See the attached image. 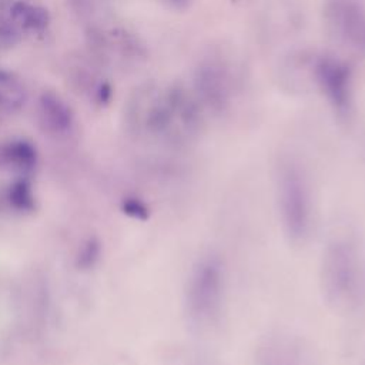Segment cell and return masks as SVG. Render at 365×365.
Instances as JSON below:
<instances>
[{
	"label": "cell",
	"mask_w": 365,
	"mask_h": 365,
	"mask_svg": "<svg viewBox=\"0 0 365 365\" xmlns=\"http://www.w3.org/2000/svg\"><path fill=\"white\" fill-rule=\"evenodd\" d=\"M10 16L20 29L34 33L43 31L50 23V16L46 9L26 1H16L10 7Z\"/></svg>",
	"instance_id": "9c48e42d"
},
{
	"label": "cell",
	"mask_w": 365,
	"mask_h": 365,
	"mask_svg": "<svg viewBox=\"0 0 365 365\" xmlns=\"http://www.w3.org/2000/svg\"><path fill=\"white\" fill-rule=\"evenodd\" d=\"M3 155L9 164L21 171L31 170L37 160L36 148L24 140H16L7 144L3 150Z\"/></svg>",
	"instance_id": "8fae6325"
},
{
	"label": "cell",
	"mask_w": 365,
	"mask_h": 365,
	"mask_svg": "<svg viewBox=\"0 0 365 365\" xmlns=\"http://www.w3.org/2000/svg\"><path fill=\"white\" fill-rule=\"evenodd\" d=\"M10 202L17 210H31L34 207V200L31 188L26 180H19L10 190Z\"/></svg>",
	"instance_id": "7c38bea8"
},
{
	"label": "cell",
	"mask_w": 365,
	"mask_h": 365,
	"mask_svg": "<svg viewBox=\"0 0 365 365\" xmlns=\"http://www.w3.org/2000/svg\"><path fill=\"white\" fill-rule=\"evenodd\" d=\"M325 19L339 41L365 50V9L358 0H327Z\"/></svg>",
	"instance_id": "5b68a950"
},
{
	"label": "cell",
	"mask_w": 365,
	"mask_h": 365,
	"mask_svg": "<svg viewBox=\"0 0 365 365\" xmlns=\"http://www.w3.org/2000/svg\"><path fill=\"white\" fill-rule=\"evenodd\" d=\"M27 97L23 81L7 70H0V107L6 110L20 108Z\"/></svg>",
	"instance_id": "30bf717a"
},
{
	"label": "cell",
	"mask_w": 365,
	"mask_h": 365,
	"mask_svg": "<svg viewBox=\"0 0 365 365\" xmlns=\"http://www.w3.org/2000/svg\"><path fill=\"white\" fill-rule=\"evenodd\" d=\"M317 83L335 113L346 115L352 104V76L349 67L335 57H321L314 67Z\"/></svg>",
	"instance_id": "277c9868"
},
{
	"label": "cell",
	"mask_w": 365,
	"mask_h": 365,
	"mask_svg": "<svg viewBox=\"0 0 365 365\" xmlns=\"http://www.w3.org/2000/svg\"><path fill=\"white\" fill-rule=\"evenodd\" d=\"M225 295V268L221 258L208 252L191 267L184 288V309L197 328L214 325L221 314Z\"/></svg>",
	"instance_id": "3957f363"
},
{
	"label": "cell",
	"mask_w": 365,
	"mask_h": 365,
	"mask_svg": "<svg viewBox=\"0 0 365 365\" xmlns=\"http://www.w3.org/2000/svg\"><path fill=\"white\" fill-rule=\"evenodd\" d=\"M194 91L201 107L214 113L222 111L231 97V78L227 67L214 58L202 61L194 74Z\"/></svg>",
	"instance_id": "8992f818"
},
{
	"label": "cell",
	"mask_w": 365,
	"mask_h": 365,
	"mask_svg": "<svg viewBox=\"0 0 365 365\" xmlns=\"http://www.w3.org/2000/svg\"><path fill=\"white\" fill-rule=\"evenodd\" d=\"M275 201L278 220L291 244H302L314 222V200L309 177L294 158H282L275 168Z\"/></svg>",
	"instance_id": "6da1fadb"
},
{
	"label": "cell",
	"mask_w": 365,
	"mask_h": 365,
	"mask_svg": "<svg viewBox=\"0 0 365 365\" xmlns=\"http://www.w3.org/2000/svg\"><path fill=\"white\" fill-rule=\"evenodd\" d=\"M111 96V88L108 84H101L98 88V98L101 103H107Z\"/></svg>",
	"instance_id": "2e32d148"
},
{
	"label": "cell",
	"mask_w": 365,
	"mask_h": 365,
	"mask_svg": "<svg viewBox=\"0 0 365 365\" xmlns=\"http://www.w3.org/2000/svg\"><path fill=\"white\" fill-rule=\"evenodd\" d=\"M97 255H98V244H96L94 241L90 240L81 252V257H80L81 265H84V267L91 265L93 261L97 258Z\"/></svg>",
	"instance_id": "4fadbf2b"
},
{
	"label": "cell",
	"mask_w": 365,
	"mask_h": 365,
	"mask_svg": "<svg viewBox=\"0 0 365 365\" xmlns=\"http://www.w3.org/2000/svg\"><path fill=\"white\" fill-rule=\"evenodd\" d=\"M38 117L51 133H66L73 124V113L67 103L53 91H44L38 100Z\"/></svg>",
	"instance_id": "ba28073f"
},
{
	"label": "cell",
	"mask_w": 365,
	"mask_h": 365,
	"mask_svg": "<svg viewBox=\"0 0 365 365\" xmlns=\"http://www.w3.org/2000/svg\"><path fill=\"white\" fill-rule=\"evenodd\" d=\"M124 212L133 215V217H138V218H144L145 215V208L135 200H127L123 205Z\"/></svg>",
	"instance_id": "5bb4252c"
},
{
	"label": "cell",
	"mask_w": 365,
	"mask_h": 365,
	"mask_svg": "<svg viewBox=\"0 0 365 365\" xmlns=\"http://www.w3.org/2000/svg\"><path fill=\"white\" fill-rule=\"evenodd\" d=\"M362 281L361 254L356 241L346 234L334 235L325 245L319 282L325 301L338 309L354 305Z\"/></svg>",
	"instance_id": "7a4b0ae2"
},
{
	"label": "cell",
	"mask_w": 365,
	"mask_h": 365,
	"mask_svg": "<svg viewBox=\"0 0 365 365\" xmlns=\"http://www.w3.org/2000/svg\"><path fill=\"white\" fill-rule=\"evenodd\" d=\"M163 1L175 10H184L191 4L192 0H163Z\"/></svg>",
	"instance_id": "9a60e30c"
},
{
	"label": "cell",
	"mask_w": 365,
	"mask_h": 365,
	"mask_svg": "<svg viewBox=\"0 0 365 365\" xmlns=\"http://www.w3.org/2000/svg\"><path fill=\"white\" fill-rule=\"evenodd\" d=\"M255 365H315V361L301 339L288 334H274L259 342Z\"/></svg>",
	"instance_id": "52a82bcc"
}]
</instances>
